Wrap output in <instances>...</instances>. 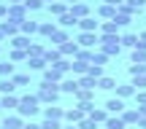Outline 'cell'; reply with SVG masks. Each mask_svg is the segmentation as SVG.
Segmentation results:
<instances>
[{
	"label": "cell",
	"instance_id": "cell-1",
	"mask_svg": "<svg viewBox=\"0 0 146 129\" xmlns=\"http://www.w3.org/2000/svg\"><path fill=\"white\" fill-rule=\"evenodd\" d=\"M38 105H41L38 94H27V97H22L19 108H16V116H22V119H27V116H35V113H38Z\"/></svg>",
	"mask_w": 146,
	"mask_h": 129
},
{
	"label": "cell",
	"instance_id": "cell-2",
	"mask_svg": "<svg viewBox=\"0 0 146 129\" xmlns=\"http://www.w3.org/2000/svg\"><path fill=\"white\" fill-rule=\"evenodd\" d=\"M100 46H103V54L114 57L122 51V35H100Z\"/></svg>",
	"mask_w": 146,
	"mask_h": 129
},
{
	"label": "cell",
	"instance_id": "cell-3",
	"mask_svg": "<svg viewBox=\"0 0 146 129\" xmlns=\"http://www.w3.org/2000/svg\"><path fill=\"white\" fill-rule=\"evenodd\" d=\"M57 97H60V83H49V81H43V83H41V89H38V100L52 105Z\"/></svg>",
	"mask_w": 146,
	"mask_h": 129
},
{
	"label": "cell",
	"instance_id": "cell-4",
	"mask_svg": "<svg viewBox=\"0 0 146 129\" xmlns=\"http://www.w3.org/2000/svg\"><path fill=\"white\" fill-rule=\"evenodd\" d=\"M76 43L84 46V48H95V46H100V35H95V32H78Z\"/></svg>",
	"mask_w": 146,
	"mask_h": 129
},
{
	"label": "cell",
	"instance_id": "cell-5",
	"mask_svg": "<svg viewBox=\"0 0 146 129\" xmlns=\"http://www.w3.org/2000/svg\"><path fill=\"white\" fill-rule=\"evenodd\" d=\"M5 19H11V22H16V24H22V22L27 19V8L25 5H8V16Z\"/></svg>",
	"mask_w": 146,
	"mask_h": 129
},
{
	"label": "cell",
	"instance_id": "cell-6",
	"mask_svg": "<svg viewBox=\"0 0 146 129\" xmlns=\"http://www.w3.org/2000/svg\"><path fill=\"white\" fill-rule=\"evenodd\" d=\"M43 81H49V83H60V81H62V70H60L57 65L46 67V70H43Z\"/></svg>",
	"mask_w": 146,
	"mask_h": 129
},
{
	"label": "cell",
	"instance_id": "cell-7",
	"mask_svg": "<svg viewBox=\"0 0 146 129\" xmlns=\"http://www.w3.org/2000/svg\"><path fill=\"white\" fill-rule=\"evenodd\" d=\"M65 119H68V124H81V121L87 119V113H84V110H81V105H78V108L65 110Z\"/></svg>",
	"mask_w": 146,
	"mask_h": 129
},
{
	"label": "cell",
	"instance_id": "cell-8",
	"mask_svg": "<svg viewBox=\"0 0 146 129\" xmlns=\"http://www.w3.org/2000/svg\"><path fill=\"white\" fill-rule=\"evenodd\" d=\"M89 119H92L95 124H106V121L111 119V113L106 108H92V110H89Z\"/></svg>",
	"mask_w": 146,
	"mask_h": 129
},
{
	"label": "cell",
	"instance_id": "cell-9",
	"mask_svg": "<svg viewBox=\"0 0 146 129\" xmlns=\"http://www.w3.org/2000/svg\"><path fill=\"white\" fill-rule=\"evenodd\" d=\"M106 110H108V113H119V116H122L127 108H125V102H122L119 97H111L108 102H106Z\"/></svg>",
	"mask_w": 146,
	"mask_h": 129
},
{
	"label": "cell",
	"instance_id": "cell-10",
	"mask_svg": "<svg viewBox=\"0 0 146 129\" xmlns=\"http://www.w3.org/2000/svg\"><path fill=\"white\" fill-rule=\"evenodd\" d=\"M60 92H65V94H76V92H78V78H65V81L60 83Z\"/></svg>",
	"mask_w": 146,
	"mask_h": 129
},
{
	"label": "cell",
	"instance_id": "cell-11",
	"mask_svg": "<svg viewBox=\"0 0 146 129\" xmlns=\"http://www.w3.org/2000/svg\"><path fill=\"white\" fill-rule=\"evenodd\" d=\"M0 129H25V124H22V116H5L3 126Z\"/></svg>",
	"mask_w": 146,
	"mask_h": 129
},
{
	"label": "cell",
	"instance_id": "cell-12",
	"mask_svg": "<svg viewBox=\"0 0 146 129\" xmlns=\"http://www.w3.org/2000/svg\"><path fill=\"white\" fill-rule=\"evenodd\" d=\"M70 14L81 22V19H87V16H89V8H87V3H76V5H70Z\"/></svg>",
	"mask_w": 146,
	"mask_h": 129
},
{
	"label": "cell",
	"instance_id": "cell-13",
	"mask_svg": "<svg viewBox=\"0 0 146 129\" xmlns=\"http://www.w3.org/2000/svg\"><path fill=\"white\" fill-rule=\"evenodd\" d=\"M19 102H22V100H19V97H14V94H5V97L0 100V105H3L5 110H16V108H19Z\"/></svg>",
	"mask_w": 146,
	"mask_h": 129
},
{
	"label": "cell",
	"instance_id": "cell-14",
	"mask_svg": "<svg viewBox=\"0 0 146 129\" xmlns=\"http://www.w3.org/2000/svg\"><path fill=\"white\" fill-rule=\"evenodd\" d=\"M19 30L25 32V35H33V32H38V30H41V24H38V22H33V19H25V22L19 24Z\"/></svg>",
	"mask_w": 146,
	"mask_h": 129
},
{
	"label": "cell",
	"instance_id": "cell-15",
	"mask_svg": "<svg viewBox=\"0 0 146 129\" xmlns=\"http://www.w3.org/2000/svg\"><path fill=\"white\" fill-rule=\"evenodd\" d=\"M73 97L78 100V105H81V102H92V97H95V89H78V92L73 94Z\"/></svg>",
	"mask_w": 146,
	"mask_h": 129
},
{
	"label": "cell",
	"instance_id": "cell-16",
	"mask_svg": "<svg viewBox=\"0 0 146 129\" xmlns=\"http://www.w3.org/2000/svg\"><path fill=\"white\" fill-rule=\"evenodd\" d=\"M60 51H62V57H76L78 51H81V48H78V43H73V41H68V43H62V46H60Z\"/></svg>",
	"mask_w": 146,
	"mask_h": 129
},
{
	"label": "cell",
	"instance_id": "cell-17",
	"mask_svg": "<svg viewBox=\"0 0 146 129\" xmlns=\"http://www.w3.org/2000/svg\"><path fill=\"white\" fill-rule=\"evenodd\" d=\"M46 59H43V57H30V59H27V67H30V70H46Z\"/></svg>",
	"mask_w": 146,
	"mask_h": 129
},
{
	"label": "cell",
	"instance_id": "cell-18",
	"mask_svg": "<svg viewBox=\"0 0 146 129\" xmlns=\"http://www.w3.org/2000/svg\"><path fill=\"white\" fill-rule=\"evenodd\" d=\"M70 70L76 73L78 78H81V75H87V70H89V62H81V59H76V62H70Z\"/></svg>",
	"mask_w": 146,
	"mask_h": 129
},
{
	"label": "cell",
	"instance_id": "cell-19",
	"mask_svg": "<svg viewBox=\"0 0 146 129\" xmlns=\"http://www.w3.org/2000/svg\"><path fill=\"white\" fill-rule=\"evenodd\" d=\"M43 59H46V62H54V65H57L60 59H65V57H62V51H60V48H46Z\"/></svg>",
	"mask_w": 146,
	"mask_h": 129
},
{
	"label": "cell",
	"instance_id": "cell-20",
	"mask_svg": "<svg viewBox=\"0 0 146 129\" xmlns=\"http://www.w3.org/2000/svg\"><path fill=\"white\" fill-rule=\"evenodd\" d=\"M14 89H16V83H14V78H3L0 81V94H14Z\"/></svg>",
	"mask_w": 146,
	"mask_h": 129
},
{
	"label": "cell",
	"instance_id": "cell-21",
	"mask_svg": "<svg viewBox=\"0 0 146 129\" xmlns=\"http://www.w3.org/2000/svg\"><path fill=\"white\" fill-rule=\"evenodd\" d=\"M0 30H3V35H14V38H16V30H19V24H16V22H11V19H5L3 24H0Z\"/></svg>",
	"mask_w": 146,
	"mask_h": 129
},
{
	"label": "cell",
	"instance_id": "cell-22",
	"mask_svg": "<svg viewBox=\"0 0 146 129\" xmlns=\"http://www.w3.org/2000/svg\"><path fill=\"white\" fill-rule=\"evenodd\" d=\"M138 43H141V38H138V35H133V32L122 35V46H127V48H138Z\"/></svg>",
	"mask_w": 146,
	"mask_h": 129
},
{
	"label": "cell",
	"instance_id": "cell-23",
	"mask_svg": "<svg viewBox=\"0 0 146 129\" xmlns=\"http://www.w3.org/2000/svg\"><path fill=\"white\" fill-rule=\"evenodd\" d=\"M78 27H81V32H95V30H98V22H95L92 16H87V19L78 22Z\"/></svg>",
	"mask_w": 146,
	"mask_h": 129
},
{
	"label": "cell",
	"instance_id": "cell-24",
	"mask_svg": "<svg viewBox=\"0 0 146 129\" xmlns=\"http://www.w3.org/2000/svg\"><path fill=\"white\" fill-rule=\"evenodd\" d=\"M43 113H46V119H52V121H60V119H65V110H62V108H46Z\"/></svg>",
	"mask_w": 146,
	"mask_h": 129
},
{
	"label": "cell",
	"instance_id": "cell-25",
	"mask_svg": "<svg viewBox=\"0 0 146 129\" xmlns=\"http://www.w3.org/2000/svg\"><path fill=\"white\" fill-rule=\"evenodd\" d=\"M133 65H146V48H133Z\"/></svg>",
	"mask_w": 146,
	"mask_h": 129
},
{
	"label": "cell",
	"instance_id": "cell-26",
	"mask_svg": "<svg viewBox=\"0 0 146 129\" xmlns=\"http://www.w3.org/2000/svg\"><path fill=\"white\" fill-rule=\"evenodd\" d=\"M116 30H119V24L111 19V22H106V24L100 27V35H116Z\"/></svg>",
	"mask_w": 146,
	"mask_h": 129
},
{
	"label": "cell",
	"instance_id": "cell-27",
	"mask_svg": "<svg viewBox=\"0 0 146 129\" xmlns=\"http://www.w3.org/2000/svg\"><path fill=\"white\" fill-rule=\"evenodd\" d=\"M138 119H141L138 110H125V113H122V121H125V124H138Z\"/></svg>",
	"mask_w": 146,
	"mask_h": 129
},
{
	"label": "cell",
	"instance_id": "cell-28",
	"mask_svg": "<svg viewBox=\"0 0 146 129\" xmlns=\"http://www.w3.org/2000/svg\"><path fill=\"white\" fill-rule=\"evenodd\" d=\"M49 11H52L54 16H65V14H68V5L57 0V3H52V5H49Z\"/></svg>",
	"mask_w": 146,
	"mask_h": 129
},
{
	"label": "cell",
	"instance_id": "cell-29",
	"mask_svg": "<svg viewBox=\"0 0 146 129\" xmlns=\"http://www.w3.org/2000/svg\"><path fill=\"white\" fill-rule=\"evenodd\" d=\"M11 46H14V48H25V51H27V48H30V46H33V43H30V41H27V38H25V35H16V38H14V41H11Z\"/></svg>",
	"mask_w": 146,
	"mask_h": 129
},
{
	"label": "cell",
	"instance_id": "cell-30",
	"mask_svg": "<svg viewBox=\"0 0 146 129\" xmlns=\"http://www.w3.org/2000/svg\"><path fill=\"white\" fill-rule=\"evenodd\" d=\"M68 41H70V38H68V32H65V30H57L52 35V43H57V48L62 46V43H68Z\"/></svg>",
	"mask_w": 146,
	"mask_h": 129
},
{
	"label": "cell",
	"instance_id": "cell-31",
	"mask_svg": "<svg viewBox=\"0 0 146 129\" xmlns=\"http://www.w3.org/2000/svg\"><path fill=\"white\" fill-rule=\"evenodd\" d=\"M11 59H14V62H27L30 54H27L25 48H14V51H11Z\"/></svg>",
	"mask_w": 146,
	"mask_h": 129
},
{
	"label": "cell",
	"instance_id": "cell-32",
	"mask_svg": "<svg viewBox=\"0 0 146 129\" xmlns=\"http://www.w3.org/2000/svg\"><path fill=\"white\" fill-rule=\"evenodd\" d=\"M100 16H106L108 22L116 19V8H114V5H106V3H103V5H100Z\"/></svg>",
	"mask_w": 146,
	"mask_h": 129
},
{
	"label": "cell",
	"instance_id": "cell-33",
	"mask_svg": "<svg viewBox=\"0 0 146 129\" xmlns=\"http://www.w3.org/2000/svg\"><path fill=\"white\" fill-rule=\"evenodd\" d=\"M130 94H135V86H133V83H130V86H116V97H119V100L130 97Z\"/></svg>",
	"mask_w": 146,
	"mask_h": 129
},
{
	"label": "cell",
	"instance_id": "cell-34",
	"mask_svg": "<svg viewBox=\"0 0 146 129\" xmlns=\"http://www.w3.org/2000/svg\"><path fill=\"white\" fill-rule=\"evenodd\" d=\"M95 86H98L95 78H89V75H81V78H78V89H95Z\"/></svg>",
	"mask_w": 146,
	"mask_h": 129
},
{
	"label": "cell",
	"instance_id": "cell-35",
	"mask_svg": "<svg viewBox=\"0 0 146 129\" xmlns=\"http://www.w3.org/2000/svg\"><path fill=\"white\" fill-rule=\"evenodd\" d=\"M125 126H127V124L122 121V116H119V119H114V116H111V119L106 121V129H125Z\"/></svg>",
	"mask_w": 146,
	"mask_h": 129
},
{
	"label": "cell",
	"instance_id": "cell-36",
	"mask_svg": "<svg viewBox=\"0 0 146 129\" xmlns=\"http://www.w3.org/2000/svg\"><path fill=\"white\" fill-rule=\"evenodd\" d=\"M87 75H89V78H95V81H100V78H103V67H100V65H89Z\"/></svg>",
	"mask_w": 146,
	"mask_h": 129
},
{
	"label": "cell",
	"instance_id": "cell-37",
	"mask_svg": "<svg viewBox=\"0 0 146 129\" xmlns=\"http://www.w3.org/2000/svg\"><path fill=\"white\" fill-rule=\"evenodd\" d=\"M0 75H3V78L14 75V62H0Z\"/></svg>",
	"mask_w": 146,
	"mask_h": 129
},
{
	"label": "cell",
	"instance_id": "cell-38",
	"mask_svg": "<svg viewBox=\"0 0 146 129\" xmlns=\"http://www.w3.org/2000/svg\"><path fill=\"white\" fill-rule=\"evenodd\" d=\"M60 24H62V27H73V24H78V19H76V16H73L70 11H68L65 16H60Z\"/></svg>",
	"mask_w": 146,
	"mask_h": 129
},
{
	"label": "cell",
	"instance_id": "cell-39",
	"mask_svg": "<svg viewBox=\"0 0 146 129\" xmlns=\"http://www.w3.org/2000/svg\"><path fill=\"white\" fill-rule=\"evenodd\" d=\"M38 32H41V35H46V38H52L54 32H57V27H54L52 22H46V24H41V30H38Z\"/></svg>",
	"mask_w": 146,
	"mask_h": 129
},
{
	"label": "cell",
	"instance_id": "cell-40",
	"mask_svg": "<svg viewBox=\"0 0 146 129\" xmlns=\"http://www.w3.org/2000/svg\"><path fill=\"white\" fill-rule=\"evenodd\" d=\"M98 86H100V89H116V81H114V78H108V75H103V78L98 81Z\"/></svg>",
	"mask_w": 146,
	"mask_h": 129
},
{
	"label": "cell",
	"instance_id": "cell-41",
	"mask_svg": "<svg viewBox=\"0 0 146 129\" xmlns=\"http://www.w3.org/2000/svg\"><path fill=\"white\" fill-rule=\"evenodd\" d=\"M106 62H108V54H103V51H98V54L92 57V65H100V67H103Z\"/></svg>",
	"mask_w": 146,
	"mask_h": 129
},
{
	"label": "cell",
	"instance_id": "cell-42",
	"mask_svg": "<svg viewBox=\"0 0 146 129\" xmlns=\"http://www.w3.org/2000/svg\"><path fill=\"white\" fill-rule=\"evenodd\" d=\"M130 75H146V65H130Z\"/></svg>",
	"mask_w": 146,
	"mask_h": 129
},
{
	"label": "cell",
	"instance_id": "cell-43",
	"mask_svg": "<svg viewBox=\"0 0 146 129\" xmlns=\"http://www.w3.org/2000/svg\"><path fill=\"white\" fill-rule=\"evenodd\" d=\"M27 54H30V57H43V54H46V51H43V48L38 46V43H33V46L27 48Z\"/></svg>",
	"mask_w": 146,
	"mask_h": 129
},
{
	"label": "cell",
	"instance_id": "cell-44",
	"mask_svg": "<svg viewBox=\"0 0 146 129\" xmlns=\"http://www.w3.org/2000/svg\"><path fill=\"white\" fill-rule=\"evenodd\" d=\"M14 83H16V86H27V83H30V75L19 73V75H14Z\"/></svg>",
	"mask_w": 146,
	"mask_h": 129
},
{
	"label": "cell",
	"instance_id": "cell-45",
	"mask_svg": "<svg viewBox=\"0 0 146 129\" xmlns=\"http://www.w3.org/2000/svg\"><path fill=\"white\" fill-rule=\"evenodd\" d=\"M41 5H43V0H25V8L27 11H38Z\"/></svg>",
	"mask_w": 146,
	"mask_h": 129
},
{
	"label": "cell",
	"instance_id": "cell-46",
	"mask_svg": "<svg viewBox=\"0 0 146 129\" xmlns=\"http://www.w3.org/2000/svg\"><path fill=\"white\" fill-rule=\"evenodd\" d=\"M130 19H133V16H125V14H116V24H119V27H127V24H130Z\"/></svg>",
	"mask_w": 146,
	"mask_h": 129
},
{
	"label": "cell",
	"instance_id": "cell-47",
	"mask_svg": "<svg viewBox=\"0 0 146 129\" xmlns=\"http://www.w3.org/2000/svg\"><path fill=\"white\" fill-rule=\"evenodd\" d=\"M78 129H98V124H95V121H92V119L87 116V119H84L81 124H78Z\"/></svg>",
	"mask_w": 146,
	"mask_h": 129
},
{
	"label": "cell",
	"instance_id": "cell-48",
	"mask_svg": "<svg viewBox=\"0 0 146 129\" xmlns=\"http://www.w3.org/2000/svg\"><path fill=\"white\" fill-rule=\"evenodd\" d=\"M41 129H62V126H60V121H52V119H46V121L41 124Z\"/></svg>",
	"mask_w": 146,
	"mask_h": 129
},
{
	"label": "cell",
	"instance_id": "cell-49",
	"mask_svg": "<svg viewBox=\"0 0 146 129\" xmlns=\"http://www.w3.org/2000/svg\"><path fill=\"white\" fill-rule=\"evenodd\" d=\"M130 8H133V11H141V8H146V0H130Z\"/></svg>",
	"mask_w": 146,
	"mask_h": 129
},
{
	"label": "cell",
	"instance_id": "cell-50",
	"mask_svg": "<svg viewBox=\"0 0 146 129\" xmlns=\"http://www.w3.org/2000/svg\"><path fill=\"white\" fill-rule=\"evenodd\" d=\"M135 100H138L141 105H146V92H135Z\"/></svg>",
	"mask_w": 146,
	"mask_h": 129
},
{
	"label": "cell",
	"instance_id": "cell-51",
	"mask_svg": "<svg viewBox=\"0 0 146 129\" xmlns=\"http://www.w3.org/2000/svg\"><path fill=\"white\" fill-rule=\"evenodd\" d=\"M103 3H106V5H114V8H119V5L125 3V0H103Z\"/></svg>",
	"mask_w": 146,
	"mask_h": 129
},
{
	"label": "cell",
	"instance_id": "cell-52",
	"mask_svg": "<svg viewBox=\"0 0 146 129\" xmlns=\"http://www.w3.org/2000/svg\"><path fill=\"white\" fill-rule=\"evenodd\" d=\"M138 129H146V116H141V119H138V124H135Z\"/></svg>",
	"mask_w": 146,
	"mask_h": 129
},
{
	"label": "cell",
	"instance_id": "cell-53",
	"mask_svg": "<svg viewBox=\"0 0 146 129\" xmlns=\"http://www.w3.org/2000/svg\"><path fill=\"white\" fill-rule=\"evenodd\" d=\"M0 16H8V5H3V3H0Z\"/></svg>",
	"mask_w": 146,
	"mask_h": 129
},
{
	"label": "cell",
	"instance_id": "cell-54",
	"mask_svg": "<svg viewBox=\"0 0 146 129\" xmlns=\"http://www.w3.org/2000/svg\"><path fill=\"white\" fill-rule=\"evenodd\" d=\"M138 48H146V32L141 35V43H138Z\"/></svg>",
	"mask_w": 146,
	"mask_h": 129
},
{
	"label": "cell",
	"instance_id": "cell-55",
	"mask_svg": "<svg viewBox=\"0 0 146 129\" xmlns=\"http://www.w3.org/2000/svg\"><path fill=\"white\" fill-rule=\"evenodd\" d=\"M25 129H41V126H38V124H33V121H30V124H25Z\"/></svg>",
	"mask_w": 146,
	"mask_h": 129
},
{
	"label": "cell",
	"instance_id": "cell-56",
	"mask_svg": "<svg viewBox=\"0 0 146 129\" xmlns=\"http://www.w3.org/2000/svg\"><path fill=\"white\" fill-rule=\"evenodd\" d=\"M19 3H25V0H8V5H19Z\"/></svg>",
	"mask_w": 146,
	"mask_h": 129
},
{
	"label": "cell",
	"instance_id": "cell-57",
	"mask_svg": "<svg viewBox=\"0 0 146 129\" xmlns=\"http://www.w3.org/2000/svg\"><path fill=\"white\" fill-rule=\"evenodd\" d=\"M138 113H141V116H146V105H141V108H138Z\"/></svg>",
	"mask_w": 146,
	"mask_h": 129
},
{
	"label": "cell",
	"instance_id": "cell-58",
	"mask_svg": "<svg viewBox=\"0 0 146 129\" xmlns=\"http://www.w3.org/2000/svg\"><path fill=\"white\" fill-rule=\"evenodd\" d=\"M62 129H78V124H68V126H62Z\"/></svg>",
	"mask_w": 146,
	"mask_h": 129
},
{
	"label": "cell",
	"instance_id": "cell-59",
	"mask_svg": "<svg viewBox=\"0 0 146 129\" xmlns=\"http://www.w3.org/2000/svg\"><path fill=\"white\" fill-rule=\"evenodd\" d=\"M65 3H70V5H76V3H81V0H65Z\"/></svg>",
	"mask_w": 146,
	"mask_h": 129
},
{
	"label": "cell",
	"instance_id": "cell-60",
	"mask_svg": "<svg viewBox=\"0 0 146 129\" xmlns=\"http://www.w3.org/2000/svg\"><path fill=\"white\" fill-rule=\"evenodd\" d=\"M3 38H5V35H3V30H0V41H3Z\"/></svg>",
	"mask_w": 146,
	"mask_h": 129
},
{
	"label": "cell",
	"instance_id": "cell-61",
	"mask_svg": "<svg viewBox=\"0 0 146 129\" xmlns=\"http://www.w3.org/2000/svg\"><path fill=\"white\" fill-rule=\"evenodd\" d=\"M52 3H57V0H49V5H52Z\"/></svg>",
	"mask_w": 146,
	"mask_h": 129
},
{
	"label": "cell",
	"instance_id": "cell-62",
	"mask_svg": "<svg viewBox=\"0 0 146 129\" xmlns=\"http://www.w3.org/2000/svg\"><path fill=\"white\" fill-rule=\"evenodd\" d=\"M0 108H3V105H0Z\"/></svg>",
	"mask_w": 146,
	"mask_h": 129
},
{
	"label": "cell",
	"instance_id": "cell-63",
	"mask_svg": "<svg viewBox=\"0 0 146 129\" xmlns=\"http://www.w3.org/2000/svg\"><path fill=\"white\" fill-rule=\"evenodd\" d=\"M103 129H106V126H103Z\"/></svg>",
	"mask_w": 146,
	"mask_h": 129
}]
</instances>
